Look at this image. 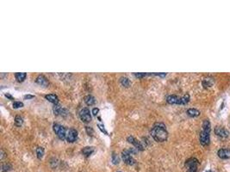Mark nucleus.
I'll return each instance as SVG.
<instances>
[{"label": "nucleus", "instance_id": "obj_15", "mask_svg": "<svg viewBox=\"0 0 230 172\" xmlns=\"http://www.w3.org/2000/svg\"><path fill=\"white\" fill-rule=\"evenodd\" d=\"M187 115L191 117H197L200 115V111L197 110V109H189L187 110Z\"/></svg>", "mask_w": 230, "mask_h": 172}, {"label": "nucleus", "instance_id": "obj_11", "mask_svg": "<svg viewBox=\"0 0 230 172\" xmlns=\"http://www.w3.org/2000/svg\"><path fill=\"white\" fill-rule=\"evenodd\" d=\"M128 141L130 142V143L133 144L134 146L136 147V148L138 149V150H141V151H142L143 150V145H141V142H139L137 139H135L134 137H132V136H130V137H128Z\"/></svg>", "mask_w": 230, "mask_h": 172}, {"label": "nucleus", "instance_id": "obj_3", "mask_svg": "<svg viewBox=\"0 0 230 172\" xmlns=\"http://www.w3.org/2000/svg\"><path fill=\"white\" fill-rule=\"evenodd\" d=\"M166 102H167L169 104H179V105L181 104V105H184V104H187L190 102V95L189 94H185L182 97L174 96V95H171V96H168L166 97Z\"/></svg>", "mask_w": 230, "mask_h": 172}, {"label": "nucleus", "instance_id": "obj_31", "mask_svg": "<svg viewBox=\"0 0 230 172\" xmlns=\"http://www.w3.org/2000/svg\"><path fill=\"white\" fill-rule=\"evenodd\" d=\"M6 96H8V97H9V98H10V99H13V97H12L11 96H10L9 94H6Z\"/></svg>", "mask_w": 230, "mask_h": 172}, {"label": "nucleus", "instance_id": "obj_30", "mask_svg": "<svg viewBox=\"0 0 230 172\" xmlns=\"http://www.w3.org/2000/svg\"><path fill=\"white\" fill-rule=\"evenodd\" d=\"M154 75H158V76L160 77H166V73H155Z\"/></svg>", "mask_w": 230, "mask_h": 172}, {"label": "nucleus", "instance_id": "obj_19", "mask_svg": "<svg viewBox=\"0 0 230 172\" xmlns=\"http://www.w3.org/2000/svg\"><path fill=\"white\" fill-rule=\"evenodd\" d=\"M214 84V82L212 80V78H204L203 80V85L204 86V87H210L212 84Z\"/></svg>", "mask_w": 230, "mask_h": 172}, {"label": "nucleus", "instance_id": "obj_25", "mask_svg": "<svg viewBox=\"0 0 230 172\" xmlns=\"http://www.w3.org/2000/svg\"><path fill=\"white\" fill-rule=\"evenodd\" d=\"M148 75L147 73H141V72H138V73H134V76L138 78H142L144 77H146Z\"/></svg>", "mask_w": 230, "mask_h": 172}, {"label": "nucleus", "instance_id": "obj_17", "mask_svg": "<svg viewBox=\"0 0 230 172\" xmlns=\"http://www.w3.org/2000/svg\"><path fill=\"white\" fill-rule=\"evenodd\" d=\"M15 76H16V78L18 82H24L25 80V78H26V77H27V73H25V72H17V73L15 74Z\"/></svg>", "mask_w": 230, "mask_h": 172}, {"label": "nucleus", "instance_id": "obj_6", "mask_svg": "<svg viewBox=\"0 0 230 172\" xmlns=\"http://www.w3.org/2000/svg\"><path fill=\"white\" fill-rule=\"evenodd\" d=\"M132 154L130 152V150H125L122 152V160L124 161L125 163L129 164V165H133L135 163V160H134L133 157L131 156Z\"/></svg>", "mask_w": 230, "mask_h": 172}, {"label": "nucleus", "instance_id": "obj_2", "mask_svg": "<svg viewBox=\"0 0 230 172\" xmlns=\"http://www.w3.org/2000/svg\"><path fill=\"white\" fill-rule=\"evenodd\" d=\"M210 131H211V124L209 120H204L203 122V129L200 133V143L202 145L206 146L210 144Z\"/></svg>", "mask_w": 230, "mask_h": 172}, {"label": "nucleus", "instance_id": "obj_1", "mask_svg": "<svg viewBox=\"0 0 230 172\" xmlns=\"http://www.w3.org/2000/svg\"><path fill=\"white\" fill-rule=\"evenodd\" d=\"M151 135L157 142H164L168 138V132L162 123H156L151 129Z\"/></svg>", "mask_w": 230, "mask_h": 172}, {"label": "nucleus", "instance_id": "obj_24", "mask_svg": "<svg viewBox=\"0 0 230 172\" xmlns=\"http://www.w3.org/2000/svg\"><path fill=\"white\" fill-rule=\"evenodd\" d=\"M24 107V103L22 102H15L13 103V108L14 109H19V108H22Z\"/></svg>", "mask_w": 230, "mask_h": 172}, {"label": "nucleus", "instance_id": "obj_14", "mask_svg": "<svg viewBox=\"0 0 230 172\" xmlns=\"http://www.w3.org/2000/svg\"><path fill=\"white\" fill-rule=\"evenodd\" d=\"M84 100H85V102H86L88 106H92L93 104H95V102H96L95 97L91 96V95H88V96H85Z\"/></svg>", "mask_w": 230, "mask_h": 172}, {"label": "nucleus", "instance_id": "obj_28", "mask_svg": "<svg viewBox=\"0 0 230 172\" xmlns=\"http://www.w3.org/2000/svg\"><path fill=\"white\" fill-rule=\"evenodd\" d=\"M98 112H99V109H98L97 108H94V109H92V114H93V115H97L98 114Z\"/></svg>", "mask_w": 230, "mask_h": 172}, {"label": "nucleus", "instance_id": "obj_5", "mask_svg": "<svg viewBox=\"0 0 230 172\" xmlns=\"http://www.w3.org/2000/svg\"><path fill=\"white\" fill-rule=\"evenodd\" d=\"M53 129L54 131V133L56 134V135L58 136V138L61 140H64V139L67 138V132H66V128L61 126L60 124H58V123H54L53 126Z\"/></svg>", "mask_w": 230, "mask_h": 172}, {"label": "nucleus", "instance_id": "obj_21", "mask_svg": "<svg viewBox=\"0 0 230 172\" xmlns=\"http://www.w3.org/2000/svg\"><path fill=\"white\" fill-rule=\"evenodd\" d=\"M36 155L39 159H42L44 156V148L43 147H37L36 148Z\"/></svg>", "mask_w": 230, "mask_h": 172}, {"label": "nucleus", "instance_id": "obj_32", "mask_svg": "<svg viewBox=\"0 0 230 172\" xmlns=\"http://www.w3.org/2000/svg\"><path fill=\"white\" fill-rule=\"evenodd\" d=\"M119 172H121V171H119Z\"/></svg>", "mask_w": 230, "mask_h": 172}, {"label": "nucleus", "instance_id": "obj_27", "mask_svg": "<svg viewBox=\"0 0 230 172\" xmlns=\"http://www.w3.org/2000/svg\"><path fill=\"white\" fill-rule=\"evenodd\" d=\"M97 127H99V129H100V130L102 131V132H103V133H104L105 134H108V132H107L105 129H104V127L103 125L98 124V125H97Z\"/></svg>", "mask_w": 230, "mask_h": 172}, {"label": "nucleus", "instance_id": "obj_12", "mask_svg": "<svg viewBox=\"0 0 230 172\" xmlns=\"http://www.w3.org/2000/svg\"><path fill=\"white\" fill-rule=\"evenodd\" d=\"M35 82H36L38 84H40V85L42 86H48V84H49L47 77L45 76H43V75H40V76L37 77Z\"/></svg>", "mask_w": 230, "mask_h": 172}, {"label": "nucleus", "instance_id": "obj_10", "mask_svg": "<svg viewBox=\"0 0 230 172\" xmlns=\"http://www.w3.org/2000/svg\"><path fill=\"white\" fill-rule=\"evenodd\" d=\"M217 155L221 159H228L230 158V150L227 148H221L217 152Z\"/></svg>", "mask_w": 230, "mask_h": 172}, {"label": "nucleus", "instance_id": "obj_4", "mask_svg": "<svg viewBox=\"0 0 230 172\" xmlns=\"http://www.w3.org/2000/svg\"><path fill=\"white\" fill-rule=\"evenodd\" d=\"M199 162L197 158H191L185 162V168L187 172H197Z\"/></svg>", "mask_w": 230, "mask_h": 172}, {"label": "nucleus", "instance_id": "obj_22", "mask_svg": "<svg viewBox=\"0 0 230 172\" xmlns=\"http://www.w3.org/2000/svg\"><path fill=\"white\" fill-rule=\"evenodd\" d=\"M15 123L17 127H21L23 123H24V119L21 116H16L15 118Z\"/></svg>", "mask_w": 230, "mask_h": 172}, {"label": "nucleus", "instance_id": "obj_20", "mask_svg": "<svg viewBox=\"0 0 230 172\" xmlns=\"http://www.w3.org/2000/svg\"><path fill=\"white\" fill-rule=\"evenodd\" d=\"M53 113H54V115H60V114H61L62 113V108H61V106L58 105V104H55V105L53 106Z\"/></svg>", "mask_w": 230, "mask_h": 172}, {"label": "nucleus", "instance_id": "obj_7", "mask_svg": "<svg viewBox=\"0 0 230 172\" xmlns=\"http://www.w3.org/2000/svg\"><path fill=\"white\" fill-rule=\"evenodd\" d=\"M79 117L84 122H90L91 120V115L90 109L87 108H84L79 111Z\"/></svg>", "mask_w": 230, "mask_h": 172}, {"label": "nucleus", "instance_id": "obj_9", "mask_svg": "<svg viewBox=\"0 0 230 172\" xmlns=\"http://www.w3.org/2000/svg\"><path fill=\"white\" fill-rule=\"evenodd\" d=\"M67 140L69 143H73L78 139V132L76 129L70 128L67 133Z\"/></svg>", "mask_w": 230, "mask_h": 172}, {"label": "nucleus", "instance_id": "obj_8", "mask_svg": "<svg viewBox=\"0 0 230 172\" xmlns=\"http://www.w3.org/2000/svg\"><path fill=\"white\" fill-rule=\"evenodd\" d=\"M215 134H216L218 137H220L221 139H227V138H228V136H229L228 131L226 128H224L223 127H220V126L216 127V128H215Z\"/></svg>", "mask_w": 230, "mask_h": 172}, {"label": "nucleus", "instance_id": "obj_18", "mask_svg": "<svg viewBox=\"0 0 230 172\" xmlns=\"http://www.w3.org/2000/svg\"><path fill=\"white\" fill-rule=\"evenodd\" d=\"M120 83L122 85L124 86V87H126V88L130 87V84H131V82H130V80L128 78V77H121Z\"/></svg>", "mask_w": 230, "mask_h": 172}, {"label": "nucleus", "instance_id": "obj_23", "mask_svg": "<svg viewBox=\"0 0 230 172\" xmlns=\"http://www.w3.org/2000/svg\"><path fill=\"white\" fill-rule=\"evenodd\" d=\"M112 162L114 164H117V163H119V158H118V156L115 154V153H113L112 154Z\"/></svg>", "mask_w": 230, "mask_h": 172}, {"label": "nucleus", "instance_id": "obj_13", "mask_svg": "<svg viewBox=\"0 0 230 172\" xmlns=\"http://www.w3.org/2000/svg\"><path fill=\"white\" fill-rule=\"evenodd\" d=\"M45 98L48 101H49L50 102L53 103L54 105L59 103V98H58V96H56L55 94H49V95H47V96H45Z\"/></svg>", "mask_w": 230, "mask_h": 172}, {"label": "nucleus", "instance_id": "obj_26", "mask_svg": "<svg viewBox=\"0 0 230 172\" xmlns=\"http://www.w3.org/2000/svg\"><path fill=\"white\" fill-rule=\"evenodd\" d=\"M86 129L87 134H89V135H92V134L94 133L93 129L91 128V127H86Z\"/></svg>", "mask_w": 230, "mask_h": 172}, {"label": "nucleus", "instance_id": "obj_29", "mask_svg": "<svg viewBox=\"0 0 230 172\" xmlns=\"http://www.w3.org/2000/svg\"><path fill=\"white\" fill-rule=\"evenodd\" d=\"M35 96H31V95H27V96H24V99H30V98H34Z\"/></svg>", "mask_w": 230, "mask_h": 172}, {"label": "nucleus", "instance_id": "obj_16", "mask_svg": "<svg viewBox=\"0 0 230 172\" xmlns=\"http://www.w3.org/2000/svg\"><path fill=\"white\" fill-rule=\"evenodd\" d=\"M93 152H94V147H92V146H86V147H85V148L82 150V153L86 157L91 156Z\"/></svg>", "mask_w": 230, "mask_h": 172}]
</instances>
